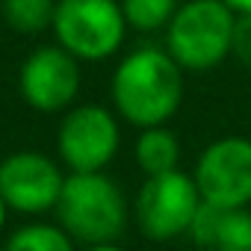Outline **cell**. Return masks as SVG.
<instances>
[{
  "mask_svg": "<svg viewBox=\"0 0 251 251\" xmlns=\"http://www.w3.org/2000/svg\"><path fill=\"white\" fill-rule=\"evenodd\" d=\"M180 98V65L157 48L133 50L115 68L112 100L118 112L136 127H163V121L177 112Z\"/></svg>",
  "mask_w": 251,
  "mask_h": 251,
  "instance_id": "6da1fadb",
  "label": "cell"
},
{
  "mask_svg": "<svg viewBox=\"0 0 251 251\" xmlns=\"http://www.w3.org/2000/svg\"><path fill=\"white\" fill-rule=\"evenodd\" d=\"M56 216L68 236L95 248L112 245V239L121 236L127 225V204H124L121 189L100 172L71 175L65 177Z\"/></svg>",
  "mask_w": 251,
  "mask_h": 251,
  "instance_id": "7a4b0ae2",
  "label": "cell"
},
{
  "mask_svg": "<svg viewBox=\"0 0 251 251\" xmlns=\"http://www.w3.org/2000/svg\"><path fill=\"white\" fill-rule=\"evenodd\" d=\"M236 15L225 0H192L169 24V56L180 68L207 71L230 53Z\"/></svg>",
  "mask_w": 251,
  "mask_h": 251,
  "instance_id": "3957f363",
  "label": "cell"
},
{
  "mask_svg": "<svg viewBox=\"0 0 251 251\" xmlns=\"http://www.w3.org/2000/svg\"><path fill=\"white\" fill-rule=\"evenodd\" d=\"M201 204L204 201L195 186V177L183 172L148 177L136 195L139 230L154 242H169L180 233H189Z\"/></svg>",
  "mask_w": 251,
  "mask_h": 251,
  "instance_id": "277c9868",
  "label": "cell"
},
{
  "mask_svg": "<svg viewBox=\"0 0 251 251\" xmlns=\"http://www.w3.org/2000/svg\"><path fill=\"white\" fill-rule=\"evenodd\" d=\"M53 30L68 53L103 59L124 39V12L115 0H59Z\"/></svg>",
  "mask_w": 251,
  "mask_h": 251,
  "instance_id": "5b68a950",
  "label": "cell"
},
{
  "mask_svg": "<svg viewBox=\"0 0 251 251\" xmlns=\"http://www.w3.org/2000/svg\"><path fill=\"white\" fill-rule=\"evenodd\" d=\"M195 186L204 204L248 207L251 204V139L225 136L204 148L195 166Z\"/></svg>",
  "mask_w": 251,
  "mask_h": 251,
  "instance_id": "8992f818",
  "label": "cell"
},
{
  "mask_svg": "<svg viewBox=\"0 0 251 251\" xmlns=\"http://www.w3.org/2000/svg\"><path fill=\"white\" fill-rule=\"evenodd\" d=\"M118 151V124L103 106H80L59 127V154L74 175L100 172Z\"/></svg>",
  "mask_w": 251,
  "mask_h": 251,
  "instance_id": "52a82bcc",
  "label": "cell"
},
{
  "mask_svg": "<svg viewBox=\"0 0 251 251\" xmlns=\"http://www.w3.org/2000/svg\"><path fill=\"white\" fill-rule=\"evenodd\" d=\"M62 186L65 177L42 154L21 151L0 163V198L21 213H42L56 207Z\"/></svg>",
  "mask_w": 251,
  "mask_h": 251,
  "instance_id": "ba28073f",
  "label": "cell"
},
{
  "mask_svg": "<svg viewBox=\"0 0 251 251\" xmlns=\"http://www.w3.org/2000/svg\"><path fill=\"white\" fill-rule=\"evenodd\" d=\"M77 86H80L77 62L71 59L68 50L59 48L36 50L21 68V92L27 103L42 112L62 109L77 95Z\"/></svg>",
  "mask_w": 251,
  "mask_h": 251,
  "instance_id": "9c48e42d",
  "label": "cell"
},
{
  "mask_svg": "<svg viewBox=\"0 0 251 251\" xmlns=\"http://www.w3.org/2000/svg\"><path fill=\"white\" fill-rule=\"evenodd\" d=\"M189 239L204 251H251V210L201 204Z\"/></svg>",
  "mask_w": 251,
  "mask_h": 251,
  "instance_id": "30bf717a",
  "label": "cell"
},
{
  "mask_svg": "<svg viewBox=\"0 0 251 251\" xmlns=\"http://www.w3.org/2000/svg\"><path fill=\"white\" fill-rule=\"evenodd\" d=\"M177 160H180V145H177V136L172 130L148 127L136 139V163L148 177L177 172Z\"/></svg>",
  "mask_w": 251,
  "mask_h": 251,
  "instance_id": "8fae6325",
  "label": "cell"
},
{
  "mask_svg": "<svg viewBox=\"0 0 251 251\" xmlns=\"http://www.w3.org/2000/svg\"><path fill=\"white\" fill-rule=\"evenodd\" d=\"M3 251H74L71 236L53 225H27L15 230Z\"/></svg>",
  "mask_w": 251,
  "mask_h": 251,
  "instance_id": "7c38bea8",
  "label": "cell"
},
{
  "mask_svg": "<svg viewBox=\"0 0 251 251\" xmlns=\"http://www.w3.org/2000/svg\"><path fill=\"white\" fill-rule=\"evenodd\" d=\"M56 6L50 0H3V18L21 33H36L53 21Z\"/></svg>",
  "mask_w": 251,
  "mask_h": 251,
  "instance_id": "4fadbf2b",
  "label": "cell"
},
{
  "mask_svg": "<svg viewBox=\"0 0 251 251\" xmlns=\"http://www.w3.org/2000/svg\"><path fill=\"white\" fill-rule=\"evenodd\" d=\"M124 21L136 30H157L163 24H172L177 12V0H121Z\"/></svg>",
  "mask_w": 251,
  "mask_h": 251,
  "instance_id": "5bb4252c",
  "label": "cell"
},
{
  "mask_svg": "<svg viewBox=\"0 0 251 251\" xmlns=\"http://www.w3.org/2000/svg\"><path fill=\"white\" fill-rule=\"evenodd\" d=\"M230 53L251 65V12H239L236 24H233V42H230Z\"/></svg>",
  "mask_w": 251,
  "mask_h": 251,
  "instance_id": "9a60e30c",
  "label": "cell"
},
{
  "mask_svg": "<svg viewBox=\"0 0 251 251\" xmlns=\"http://www.w3.org/2000/svg\"><path fill=\"white\" fill-rule=\"evenodd\" d=\"M233 12H251V0H225Z\"/></svg>",
  "mask_w": 251,
  "mask_h": 251,
  "instance_id": "2e32d148",
  "label": "cell"
},
{
  "mask_svg": "<svg viewBox=\"0 0 251 251\" xmlns=\"http://www.w3.org/2000/svg\"><path fill=\"white\" fill-rule=\"evenodd\" d=\"M89 251H124V248H118V245L112 242V245H95V248H89Z\"/></svg>",
  "mask_w": 251,
  "mask_h": 251,
  "instance_id": "e0dca14e",
  "label": "cell"
},
{
  "mask_svg": "<svg viewBox=\"0 0 251 251\" xmlns=\"http://www.w3.org/2000/svg\"><path fill=\"white\" fill-rule=\"evenodd\" d=\"M3 210H6V201L0 198V225H3Z\"/></svg>",
  "mask_w": 251,
  "mask_h": 251,
  "instance_id": "ac0fdd59",
  "label": "cell"
},
{
  "mask_svg": "<svg viewBox=\"0 0 251 251\" xmlns=\"http://www.w3.org/2000/svg\"><path fill=\"white\" fill-rule=\"evenodd\" d=\"M0 251H3V248H0Z\"/></svg>",
  "mask_w": 251,
  "mask_h": 251,
  "instance_id": "d6986e66",
  "label": "cell"
}]
</instances>
